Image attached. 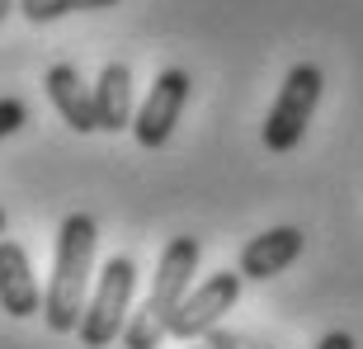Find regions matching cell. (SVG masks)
<instances>
[{
  "label": "cell",
  "mask_w": 363,
  "mask_h": 349,
  "mask_svg": "<svg viewBox=\"0 0 363 349\" xmlns=\"http://www.w3.org/2000/svg\"><path fill=\"white\" fill-rule=\"evenodd\" d=\"M118 0H19V14L28 24H52L62 14H90V10H113Z\"/></svg>",
  "instance_id": "11"
},
{
  "label": "cell",
  "mask_w": 363,
  "mask_h": 349,
  "mask_svg": "<svg viewBox=\"0 0 363 349\" xmlns=\"http://www.w3.org/2000/svg\"><path fill=\"white\" fill-rule=\"evenodd\" d=\"M94 109H99V133H123L133 128V71L128 62H104L99 81H94Z\"/></svg>",
  "instance_id": "10"
},
{
  "label": "cell",
  "mask_w": 363,
  "mask_h": 349,
  "mask_svg": "<svg viewBox=\"0 0 363 349\" xmlns=\"http://www.w3.org/2000/svg\"><path fill=\"white\" fill-rule=\"evenodd\" d=\"M316 349H359V340H354L350 331H325V336L316 340Z\"/></svg>",
  "instance_id": "14"
},
{
  "label": "cell",
  "mask_w": 363,
  "mask_h": 349,
  "mask_svg": "<svg viewBox=\"0 0 363 349\" xmlns=\"http://www.w3.org/2000/svg\"><path fill=\"white\" fill-rule=\"evenodd\" d=\"M302 250H307L302 227H269V231H259V236H250V241L241 245L236 269L255 283H269V279H279L283 269H293L297 260H302Z\"/></svg>",
  "instance_id": "7"
},
{
  "label": "cell",
  "mask_w": 363,
  "mask_h": 349,
  "mask_svg": "<svg viewBox=\"0 0 363 349\" xmlns=\"http://www.w3.org/2000/svg\"><path fill=\"white\" fill-rule=\"evenodd\" d=\"M203 345L208 349H274V345H264V340L245 336V331H231V326H213V331L203 336Z\"/></svg>",
  "instance_id": "12"
},
{
  "label": "cell",
  "mask_w": 363,
  "mask_h": 349,
  "mask_svg": "<svg viewBox=\"0 0 363 349\" xmlns=\"http://www.w3.org/2000/svg\"><path fill=\"white\" fill-rule=\"evenodd\" d=\"M10 10H19V0H0V24H5V14Z\"/></svg>",
  "instance_id": "15"
},
{
  "label": "cell",
  "mask_w": 363,
  "mask_h": 349,
  "mask_svg": "<svg viewBox=\"0 0 363 349\" xmlns=\"http://www.w3.org/2000/svg\"><path fill=\"white\" fill-rule=\"evenodd\" d=\"M24 123H28V104H24V99H14V94H5V99H0V142L14 137Z\"/></svg>",
  "instance_id": "13"
},
{
  "label": "cell",
  "mask_w": 363,
  "mask_h": 349,
  "mask_svg": "<svg viewBox=\"0 0 363 349\" xmlns=\"http://www.w3.org/2000/svg\"><path fill=\"white\" fill-rule=\"evenodd\" d=\"M321 90H325L321 67H316V62H297V67L283 76L269 113H264V128H259L264 147L279 151V156L293 151L297 142L307 137V123H311V113H316V104H321Z\"/></svg>",
  "instance_id": "4"
},
{
  "label": "cell",
  "mask_w": 363,
  "mask_h": 349,
  "mask_svg": "<svg viewBox=\"0 0 363 349\" xmlns=\"http://www.w3.org/2000/svg\"><path fill=\"white\" fill-rule=\"evenodd\" d=\"M43 85H48V99H52V109L62 113V123H67L71 133H99L94 85H85L81 71L71 67V62H57V67H48Z\"/></svg>",
  "instance_id": "9"
},
{
  "label": "cell",
  "mask_w": 363,
  "mask_h": 349,
  "mask_svg": "<svg viewBox=\"0 0 363 349\" xmlns=\"http://www.w3.org/2000/svg\"><path fill=\"white\" fill-rule=\"evenodd\" d=\"M5 227H10V217H5V208H0V236H5Z\"/></svg>",
  "instance_id": "16"
},
{
  "label": "cell",
  "mask_w": 363,
  "mask_h": 349,
  "mask_svg": "<svg viewBox=\"0 0 363 349\" xmlns=\"http://www.w3.org/2000/svg\"><path fill=\"white\" fill-rule=\"evenodd\" d=\"M189 349H208V345H199V340H194V345H189Z\"/></svg>",
  "instance_id": "17"
},
{
  "label": "cell",
  "mask_w": 363,
  "mask_h": 349,
  "mask_svg": "<svg viewBox=\"0 0 363 349\" xmlns=\"http://www.w3.org/2000/svg\"><path fill=\"white\" fill-rule=\"evenodd\" d=\"M94 245L99 227L90 213H67L57 227V255H52V279L43 293V321L52 336H76V326L90 302V279H94Z\"/></svg>",
  "instance_id": "1"
},
{
  "label": "cell",
  "mask_w": 363,
  "mask_h": 349,
  "mask_svg": "<svg viewBox=\"0 0 363 349\" xmlns=\"http://www.w3.org/2000/svg\"><path fill=\"white\" fill-rule=\"evenodd\" d=\"M0 311L14 321H28L43 311V288L33 279L28 250L10 236H0Z\"/></svg>",
  "instance_id": "8"
},
{
  "label": "cell",
  "mask_w": 363,
  "mask_h": 349,
  "mask_svg": "<svg viewBox=\"0 0 363 349\" xmlns=\"http://www.w3.org/2000/svg\"><path fill=\"white\" fill-rule=\"evenodd\" d=\"M133 288H137V265L133 255H108L99 279H94V293L85 302V316L76 326L85 349H108L113 340H123V326L133 316Z\"/></svg>",
  "instance_id": "3"
},
{
  "label": "cell",
  "mask_w": 363,
  "mask_h": 349,
  "mask_svg": "<svg viewBox=\"0 0 363 349\" xmlns=\"http://www.w3.org/2000/svg\"><path fill=\"white\" fill-rule=\"evenodd\" d=\"M199 255L203 245L199 236H170L156 260V274H151V293L147 302L128 316L123 326V349H161V340L170 336V321H175L179 302L194 288V274H199Z\"/></svg>",
  "instance_id": "2"
},
{
  "label": "cell",
  "mask_w": 363,
  "mask_h": 349,
  "mask_svg": "<svg viewBox=\"0 0 363 349\" xmlns=\"http://www.w3.org/2000/svg\"><path fill=\"white\" fill-rule=\"evenodd\" d=\"M189 90H194V81H189V71L184 67H165L156 81H151V94L142 99V109H137V118H133V137H137V147H165L170 137H175V123L179 113H184L189 104Z\"/></svg>",
  "instance_id": "6"
},
{
  "label": "cell",
  "mask_w": 363,
  "mask_h": 349,
  "mask_svg": "<svg viewBox=\"0 0 363 349\" xmlns=\"http://www.w3.org/2000/svg\"><path fill=\"white\" fill-rule=\"evenodd\" d=\"M241 283H245L241 269H217V274H208V279H203L199 288H189V297L179 302L175 321H170V336L184 340V345L203 340L213 326H222V316H227L236 302H241Z\"/></svg>",
  "instance_id": "5"
}]
</instances>
